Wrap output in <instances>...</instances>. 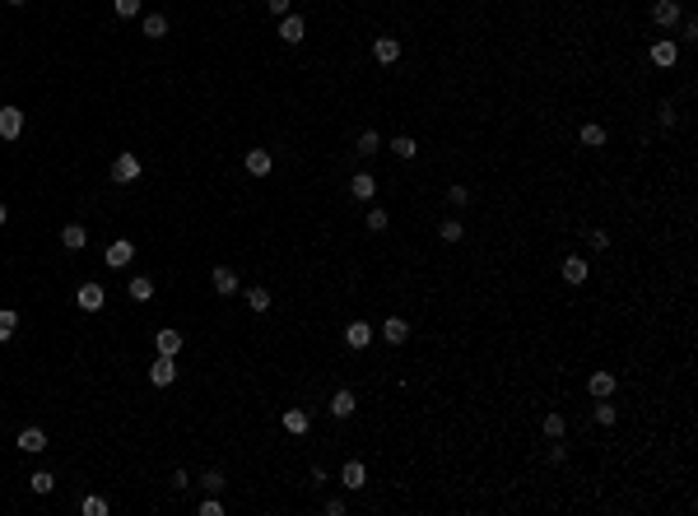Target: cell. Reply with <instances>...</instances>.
I'll list each match as a JSON object with an SVG mask.
<instances>
[{
  "instance_id": "6da1fadb",
  "label": "cell",
  "mask_w": 698,
  "mask_h": 516,
  "mask_svg": "<svg viewBox=\"0 0 698 516\" xmlns=\"http://www.w3.org/2000/svg\"><path fill=\"white\" fill-rule=\"evenodd\" d=\"M75 303H79V312H103V303H107V293H103V284H79L75 288Z\"/></svg>"
},
{
  "instance_id": "7a4b0ae2",
  "label": "cell",
  "mask_w": 698,
  "mask_h": 516,
  "mask_svg": "<svg viewBox=\"0 0 698 516\" xmlns=\"http://www.w3.org/2000/svg\"><path fill=\"white\" fill-rule=\"evenodd\" d=\"M149 382L154 386H173L177 382V358L173 354H158L154 363H149Z\"/></svg>"
},
{
  "instance_id": "3957f363",
  "label": "cell",
  "mask_w": 698,
  "mask_h": 516,
  "mask_svg": "<svg viewBox=\"0 0 698 516\" xmlns=\"http://www.w3.org/2000/svg\"><path fill=\"white\" fill-rule=\"evenodd\" d=\"M103 261H107V266H112V270L131 266V261H136V242H131V237H116L112 247H107V256H103Z\"/></svg>"
},
{
  "instance_id": "277c9868",
  "label": "cell",
  "mask_w": 698,
  "mask_h": 516,
  "mask_svg": "<svg viewBox=\"0 0 698 516\" xmlns=\"http://www.w3.org/2000/svg\"><path fill=\"white\" fill-rule=\"evenodd\" d=\"M136 177H140V158L131 149L116 153V158H112V182H136Z\"/></svg>"
},
{
  "instance_id": "5b68a950",
  "label": "cell",
  "mask_w": 698,
  "mask_h": 516,
  "mask_svg": "<svg viewBox=\"0 0 698 516\" xmlns=\"http://www.w3.org/2000/svg\"><path fill=\"white\" fill-rule=\"evenodd\" d=\"M23 135V112L19 107H0V140H19Z\"/></svg>"
},
{
  "instance_id": "8992f818",
  "label": "cell",
  "mask_w": 698,
  "mask_h": 516,
  "mask_svg": "<svg viewBox=\"0 0 698 516\" xmlns=\"http://www.w3.org/2000/svg\"><path fill=\"white\" fill-rule=\"evenodd\" d=\"M675 61H679V47H675V42H670V38L652 42V65H657V70H670Z\"/></svg>"
},
{
  "instance_id": "52a82bcc",
  "label": "cell",
  "mask_w": 698,
  "mask_h": 516,
  "mask_svg": "<svg viewBox=\"0 0 698 516\" xmlns=\"http://www.w3.org/2000/svg\"><path fill=\"white\" fill-rule=\"evenodd\" d=\"M586 391H591V400H610L615 396V372H591L586 377Z\"/></svg>"
},
{
  "instance_id": "ba28073f",
  "label": "cell",
  "mask_w": 698,
  "mask_h": 516,
  "mask_svg": "<svg viewBox=\"0 0 698 516\" xmlns=\"http://www.w3.org/2000/svg\"><path fill=\"white\" fill-rule=\"evenodd\" d=\"M242 163H247V172H252V177H271V172H275L271 149H247V158H242Z\"/></svg>"
},
{
  "instance_id": "9c48e42d",
  "label": "cell",
  "mask_w": 698,
  "mask_h": 516,
  "mask_svg": "<svg viewBox=\"0 0 698 516\" xmlns=\"http://www.w3.org/2000/svg\"><path fill=\"white\" fill-rule=\"evenodd\" d=\"M652 19H657V28H675L679 23V0H657V5H652Z\"/></svg>"
},
{
  "instance_id": "30bf717a",
  "label": "cell",
  "mask_w": 698,
  "mask_h": 516,
  "mask_svg": "<svg viewBox=\"0 0 698 516\" xmlns=\"http://www.w3.org/2000/svg\"><path fill=\"white\" fill-rule=\"evenodd\" d=\"M279 38L289 42V47H298V42L308 38V23L298 19V14H284V19H279Z\"/></svg>"
},
{
  "instance_id": "8fae6325",
  "label": "cell",
  "mask_w": 698,
  "mask_h": 516,
  "mask_svg": "<svg viewBox=\"0 0 698 516\" xmlns=\"http://www.w3.org/2000/svg\"><path fill=\"white\" fill-rule=\"evenodd\" d=\"M372 56H377V65H396V61H401V42L396 38H372Z\"/></svg>"
},
{
  "instance_id": "7c38bea8",
  "label": "cell",
  "mask_w": 698,
  "mask_h": 516,
  "mask_svg": "<svg viewBox=\"0 0 698 516\" xmlns=\"http://www.w3.org/2000/svg\"><path fill=\"white\" fill-rule=\"evenodd\" d=\"M210 284H214V293H224V298H233V293H237V270H229V266H214Z\"/></svg>"
},
{
  "instance_id": "4fadbf2b",
  "label": "cell",
  "mask_w": 698,
  "mask_h": 516,
  "mask_svg": "<svg viewBox=\"0 0 698 516\" xmlns=\"http://www.w3.org/2000/svg\"><path fill=\"white\" fill-rule=\"evenodd\" d=\"M345 344H349V349H368V344H372V325L368 321H349L345 325Z\"/></svg>"
},
{
  "instance_id": "5bb4252c",
  "label": "cell",
  "mask_w": 698,
  "mask_h": 516,
  "mask_svg": "<svg viewBox=\"0 0 698 516\" xmlns=\"http://www.w3.org/2000/svg\"><path fill=\"white\" fill-rule=\"evenodd\" d=\"M340 484H345L349 493H359V488L368 484V470H363V460H349L345 470H340Z\"/></svg>"
},
{
  "instance_id": "9a60e30c",
  "label": "cell",
  "mask_w": 698,
  "mask_h": 516,
  "mask_svg": "<svg viewBox=\"0 0 698 516\" xmlns=\"http://www.w3.org/2000/svg\"><path fill=\"white\" fill-rule=\"evenodd\" d=\"M382 340H387V344H405L410 340V321H405V316H387V321H382Z\"/></svg>"
},
{
  "instance_id": "2e32d148",
  "label": "cell",
  "mask_w": 698,
  "mask_h": 516,
  "mask_svg": "<svg viewBox=\"0 0 698 516\" xmlns=\"http://www.w3.org/2000/svg\"><path fill=\"white\" fill-rule=\"evenodd\" d=\"M61 247L84 251L89 247V228H84V224H65V228H61Z\"/></svg>"
},
{
  "instance_id": "e0dca14e",
  "label": "cell",
  "mask_w": 698,
  "mask_h": 516,
  "mask_svg": "<svg viewBox=\"0 0 698 516\" xmlns=\"http://www.w3.org/2000/svg\"><path fill=\"white\" fill-rule=\"evenodd\" d=\"M586 275H591V266L582 256H563V279L568 284H586Z\"/></svg>"
},
{
  "instance_id": "ac0fdd59",
  "label": "cell",
  "mask_w": 698,
  "mask_h": 516,
  "mask_svg": "<svg viewBox=\"0 0 698 516\" xmlns=\"http://www.w3.org/2000/svg\"><path fill=\"white\" fill-rule=\"evenodd\" d=\"M354 409H359V400H354V391H345V386H340V391L330 396V414H335V419H349Z\"/></svg>"
},
{
  "instance_id": "d6986e66",
  "label": "cell",
  "mask_w": 698,
  "mask_h": 516,
  "mask_svg": "<svg viewBox=\"0 0 698 516\" xmlns=\"http://www.w3.org/2000/svg\"><path fill=\"white\" fill-rule=\"evenodd\" d=\"M279 423H284V433H293V438H303V433L312 428L308 409H284V419H279Z\"/></svg>"
},
{
  "instance_id": "ffe728a7",
  "label": "cell",
  "mask_w": 698,
  "mask_h": 516,
  "mask_svg": "<svg viewBox=\"0 0 698 516\" xmlns=\"http://www.w3.org/2000/svg\"><path fill=\"white\" fill-rule=\"evenodd\" d=\"M19 451H28V456L47 451V433H42V428H23V433H19Z\"/></svg>"
},
{
  "instance_id": "44dd1931",
  "label": "cell",
  "mask_w": 698,
  "mask_h": 516,
  "mask_svg": "<svg viewBox=\"0 0 698 516\" xmlns=\"http://www.w3.org/2000/svg\"><path fill=\"white\" fill-rule=\"evenodd\" d=\"M349 191H354V200H372V195H377V182H372V172H354Z\"/></svg>"
},
{
  "instance_id": "7402d4cb",
  "label": "cell",
  "mask_w": 698,
  "mask_h": 516,
  "mask_svg": "<svg viewBox=\"0 0 698 516\" xmlns=\"http://www.w3.org/2000/svg\"><path fill=\"white\" fill-rule=\"evenodd\" d=\"M126 293H131V303H149V298H154V279H149V275H136V279L126 284Z\"/></svg>"
},
{
  "instance_id": "603a6c76",
  "label": "cell",
  "mask_w": 698,
  "mask_h": 516,
  "mask_svg": "<svg viewBox=\"0 0 698 516\" xmlns=\"http://www.w3.org/2000/svg\"><path fill=\"white\" fill-rule=\"evenodd\" d=\"M14 330H19V312L14 307H0V344L14 340Z\"/></svg>"
},
{
  "instance_id": "cb8c5ba5",
  "label": "cell",
  "mask_w": 698,
  "mask_h": 516,
  "mask_svg": "<svg viewBox=\"0 0 698 516\" xmlns=\"http://www.w3.org/2000/svg\"><path fill=\"white\" fill-rule=\"evenodd\" d=\"M158 354H182V330H158Z\"/></svg>"
},
{
  "instance_id": "d4e9b609",
  "label": "cell",
  "mask_w": 698,
  "mask_h": 516,
  "mask_svg": "<svg viewBox=\"0 0 698 516\" xmlns=\"http://www.w3.org/2000/svg\"><path fill=\"white\" fill-rule=\"evenodd\" d=\"M582 144H586V149H601V144H605V126L586 121V126H582Z\"/></svg>"
},
{
  "instance_id": "484cf974",
  "label": "cell",
  "mask_w": 698,
  "mask_h": 516,
  "mask_svg": "<svg viewBox=\"0 0 698 516\" xmlns=\"http://www.w3.org/2000/svg\"><path fill=\"white\" fill-rule=\"evenodd\" d=\"M28 484H33V493H38V497H47L52 488H56V475H52V470H38V475L28 479Z\"/></svg>"
},
{
  "instance_id": "4316f807",
  "label": "cell",
  "mask_w": 698,
  "mask_h": 516,
  "mask_svg": "<svg viewBox=\"0 0 698 516\" xmlns=\"http://www.w3.org/2000/svg\"><path fill=\"white\" fill-rule=\"evenodd\" d=\"M145 38H168V19L163 14H145Z\"/></svg>"
},
{
  "instance_id": "83f0119b",
  "label": "cell",
  "mask_w": 698,
  "mask_h": 516,
  "mask_svg": "<svg viewBox=\"0 0 698 516\" xmlns=\"http://www.w3.org/2000/svg\"><path fill=\"white\" fill-rule=\"evenodd\" d=\"M461 219H443V224H438V237H443V242H461Z\"/></svg>"
},
{
  "instance_id": "f1b7e54d",
  "label": "cell",
  "mask_w": 698,
  "mask_h": 516,
  "mask_svg": "<svg viewBox=\"0 0 698 516\" xmlns=\"http://www.w3.org/2000/svg\"><path fill=\"white\" fill-rule=\"evenodd\" d=\"M377 149H382V135H377V131H363V135H359V153H363V158H372Z\"/></svg>"
},
{
  "instance_id": "f546056e",
  "label": "cell",
  "mask_w": 698,
  "mask_h": 516,
  "mask_svg": "<svg viewBox=\"0 0 698 516\" xmlns=\"http://www.w3.org/2000/svg\"><path fill=\"white\" fill-rule=\"evenodd\" d=\"M391 153H401V158H414V153H419V144H414L410 135H396V140H391Z\"/></svg>"
},
{
  "instance_id": "4dcf8cb0",
  "label": "cell",
  "mask_w": 698,
  "mask_h": 516,
  "mask_svg": "<svg viewBox=\"0 0 698 516\" xmlns=\"http://www.w3.org/2000/svg\"><path fill=\"white\" fill-rule=\"evenodd\" d=\"M271 303L275 298L266 293V288H252V293H247V307H252V312H271Z\"/></svg>"
},
{
  "instance_id": "1f68e13d",
  "label": "cell",
  "mask_w": 698,
  "mask_h": 516,
  "mask_svg": "<svg viewBox=\"0 0 698 516\" xmlns=\"http://www.w3.org/2000/svg\"><path fill=\"white\" fill-rule=\"evenodd\" d=\"M563 428H568V423H563V414H544V438L559 442V438H563Z\"/></svg>"
},
{
  "instance_id": "d6a6232c",
  "label": "cell",
  "mask_w": 698,
  "mask_h": 516,
  "mask_svg": "<svg viewBox=\"0 0 698 516\" xmlns=\"http://www.w3.org/2000/svg\"><path fill=\"white\" fill-rule=\"evenodd\" d=\"M615 419H620V409H615L610 400H596V423H605V428H610Z\"/></svg>"
},
{
  "instance_id": "836d02e7",
  "label": "cell",
  "mask_w": 698,
  "mask_h": 516,
  "mask_svg": "<svg viewBox=\"0 0 698 516\" xmlns=\"http://www.w3.org/2000/svg\"><path fill=\"white\" fill-rule=\"evenodd\" d=\"M140 5H145V0H112V10L121 14V19H136V14H140Z\"/></svg>"
},
{
  "instance_id": "e575fe53",
  "label": "cell",
  "mask_w": 698,
  "mask_h": 516,
  "mask_svg": "<svg viewBox=\"0 0 698 516\" xmlns=\"http://www.w3.org/2000/svg\"><path fill=\"white\" fill-rule=\"evenodd\" d=\"M200 488H205V493H224V475H219V470H205Z\"/></svg>"
},
{
  "instance_id": "d590c367",
  "label": "cell",
  "mask_w": 698,
  "mask_h": 516,
  "mask_svg": "<svg viewBox=\"0 0 698 516\" xmlns=\"http://www.w3.org/2000/svg\"><path fill=\"white\" fill-rule=\"evenodd\" d=\"M586 247H591V251H605V247H610V233H605V228H591V233H586Z\"/></svg>"
},
{
  "instance_id": "8d00e7d4",
  "label": "cell",
  "mask_w": 698,
  "mask_h": 516,
  "mask_svg": "<svg viewBox=\"0 0 698 516\" xmlns=\"http://www.w3.org/2000/svg\"><path fill=\"white\" fill-rule=\"evenodd\" d=\"M363 224H368L372 233H382V228H387V224H391V219H387V210H377V205H372V210H368V219H363Z\"/></svg>"
},
{
  "instance_id": "74e56055",
  "label": "cell",
  "mask_w": 698,
  "mask_h": 516,
  "mask_svg": "<svg viewBox=\"0 0 698 516\" xmlns=\"http://www.w3.org/2000/svg\"><path fill=\"white\" fill-rule=\"evenodd\" d=\"M84 516H107V497H84Z\"/></svg>"
},
{
  "instance_id": "f35d334b",
  "label": "cell",
  "mask_w": 698,
  "mask_h": 516,
  "mask_svg": "<svg viewBox=\"0 0 698 516\" xmlns=\"http://www.w3.org/2000/svg\"><path fill=\"white\" fill-rule=\"evenodd\" d=\"M224 512V502H219V493H210L205 502H200V516H219Z\"/></svg>"
},
{
  "instance_id": "ab89813d",
  "label": "cell",
  "mask_w": 698,
  "mask_h": 516,
  "mask_svg": "<svg viewBox=\"0 0 698 516\" xmlns=\"http://www.w3.org/2000/svg\"><path fill=\"white\" fill-rule=\"evenodd\" d=\"M657 121H661V126H666V131H670V126H675L679 116H675V107H670V103H661V112H657Z\"/></svg>"
},
{
  "instance_id": "60d3db41",
  "label": "cell",
  "mask_w": 698,
  "mask_h": 516,
  "mask_svg": "<svg viewBox=\"0 0 698 516\" xmlns=\"http://www.w3.org/2000/svg\"><path fill=\"white\" fill-rule=\"evenodd\" d=\"M447 200H452V205H456V210H461L465 200H470V191H465V186H447Z\"/></svg>"
},
{
  "instance_id": "b9f144b4",
  "label": "cell",
  "mask_w": 698,
  "mask_h": 516,
  "mask_svg": "<svg viewBox=\"0 0 698 516\" xmlns=\"http://www.w3.org/2000/svg\"><path fill=\"white\" fill-rule=\"evenodd\" d=\"M266 5H271L275 19H284V14H289V0H266Z\"/></svg>"
},
{
  "instance_id": "7bdbcfd3",
  "label": "cell",
  "mask_w": 698,
  "mask_h": 516,
  "mask_svg": "<svg viewBox=\"0 0 698 516\" xmlns=\"http://www.w3.org/2000/svg\"><path fill=\"white\" fill-rule=\"evenodd\" d=\"M549 460H554V465H563V460H568V451H563V438H559V447H549Z\"/></svg>"
},
{
  "instance_id": "ee69618b",
  "label": "cell",
  "mask_w": 698,
  "mask_h": 516,
  "mask_svg": "<svg viewBox=\"0 0 698 516\" xmlns=\"http://www.w3.org/2000/svg\"><path fill=\"white\" fill-rule=\"evenodd\" d=\"M5 224H10V210H5V205H0V228H5Z\"/></svg>"
},
{
  "instance_id": "f6af8a7d",
  "label": "cell",
  "mask_w": 698,
  "mask_h": 516,
  "mask_svg": "<svg viewBox=\"0 0 698 516\" xmlns=\"http://www.w3.org/2000/svg\"><path fill=\"white\" fill-rule=\"evenodd\" d=\"M10 5H28V0H10Z\"/></svg>"
}]
</instances>
